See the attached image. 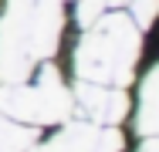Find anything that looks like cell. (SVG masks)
<instances>
[{
    "label": "cell",
    "instance_id": "obj_3",
    "mask_svg": "<svg viewBox=\"0 0 159 152\" xmlns=\"http://www.w3.org/2000/svg\"><path fill=\"white\" fill-rule=\"evenodd\" d=\"M78 95L92 98L88 112H92V118H95V122H119L122 115H125V95H122V91H105V88L81 85Z\"/></svg>",
    "mask_w": 159,
    "mask_h": 152
},
{
    "label": "cell",
    "instance_id": "obj_4",
    "mask_svg": "<svg viewBox=\"0 0 159 152\" xmlns=\"http://www.w3.org/2000/svg\"><path fill=\"white\" fill-rule=\"evenodd\" d=\"M34 142V128H20L0 118V152H24Z\"/></svg>",
    "mask_w": 159,
    "mask_h": 152
},
{
    "label": "cell",
    "instance_id": "obj_1",
    "mask_svg": "<svg viewBox=\"0 0 159 152\" xmlns=\"http://www.w3.org/2000/svg\"><path fill=\"white\" fill-rule=\"evenodd\" d=\"M135 20H129L125 14H108L98 20L95 30H88V37L81 41L75 68L81 71V78L88 85H105V81H129L132 64L139 58V27H132Z\"/></svg>",
    "mask_w": 159,
    "mask_h": 152
},
{
    "label": "cell",
    "instance_id": "obj_2",
    "mask_svg": "<svg viewBox=\"0 0 159 152\" xmlns=\"http://www.w3.org/2000/svg\"><path fill=\"white\" fill-rule=\"evenodd\" d=\"M41 78H44V81H41L37 88L0 91V108L10 112V115L31 118V122H51V118L68 115V95H64L61 81H58V71H54V68H44Z\"/></svg>",
    "mask_w": 159,
    "mask_h": 152
},
{
    "label": "cell",
    "instance_id": "obj_7",
    "mask_svg": "<svg viewBox=\"0 0 159 152\" xmlns=\"http://www.w3.org/2000/svg\"><path fill=\"white\" fill-rule=\"evenodd\" d=\"M142 152H156V145L149 142V135H146V145H142Z\"/></svg>",
    "mask_w": 159,
    "mask_h": 152
},
{
    "label": "cell",
    "instance_id": "obj_5",
    "mask_svg": "<svg viewBox=\"0 0 159 152\" xmlns=\"http://www.w3.org/2000/svg\"><path fill=\"white\" fill-rule=\"evenodd\" d=\"M152 74H146V85H142V118H139V128L142 135H152Z\"/></svg>",
    "mask_w": 159,
    "mask_h": 152
},
{
    "label": "cell",
    "instance_id": "obj_6",
    "mask_svg": "<svg viewBox=\"0 0 159 152\" xmlns=\"http://www.w3.org/2000/svg\"><path fill=\"white\" fill-rule=\"evenodd\" d=\"M152 14H156V0H132V20L139 30L152 24Z\"/></svg>",
    "mask_w": 159,
    "mask_h": 152
}]
</instances>
